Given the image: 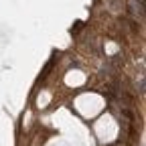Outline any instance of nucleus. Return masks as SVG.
I'll return each mask as SVG.
<instances>
[{
    "label": "nucleus",
    "instance_id": "nucleus-1",
    "mask_svg": "<svg viewBox=\"0 0 146 146\" xmlns=\"http://www.w3.org/2000/svg\"><path fill=\"white\" fill-rule=\"evenodd\" d=\"M138 94H144V79L138 81Z\"/></svg>",
    "mask_w": 146,
    "mask_h": 146
}]
</instances>
